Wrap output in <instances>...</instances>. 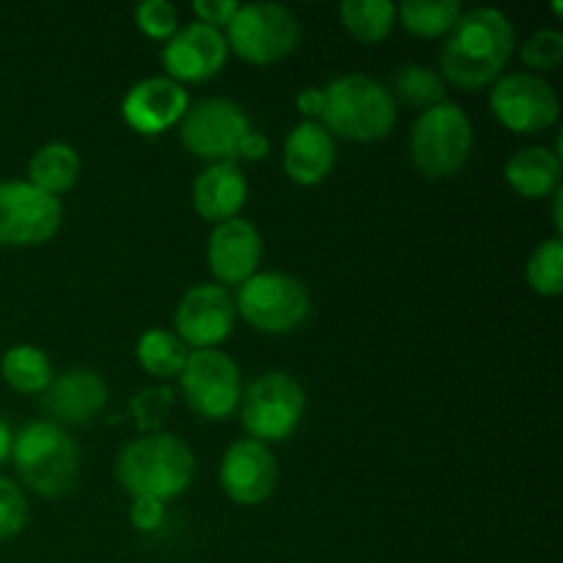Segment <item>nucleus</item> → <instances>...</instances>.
Segmentation results:
<instances>
[{"instance_id": "1", "label": "nucleus", "mask_w": 563, "mask_h": 563, "mask_svg": "<svg viewBox=\"0 0 563 563\" xmlns=\"http://www.w3.org/2000/svg\"><path fill=\"white\" fill-rule=\"evenodd\" d=\"M515 55V25L498 9L462 11L440 49V77L462 91L493 86Z\"/></svg>"}, {"instance_id": "2", "label": "nucleus", "mask_w": 563, "mask_h": 563, "mask_svg": "<svg viewBox=\"0 0 563 563\" xmlns=\"http://www.w3.org/2000/svg\"><path fill=\"white\" fill-rule=\"evenodd\" d=\"M115 482L132 498L170 500L185 493L196 476V454L170 432L141 434L115 456Z\"/></svg>"}, {"instance_id": "3", "label": "nucleus", "mask_w": 563, "mask_h": 563, "mask_svg": "<svg viewBox=\"0 0 563 563\" xmlns=\"http://www.w3.org/2000/svg\"><path fill=\"white\" fill-rule=\"evenodd\" d=\"M324 104L319 124L344 141L374 143L390 135L396 126V99L377 77L355 75L335 77L322 88Z\"/></svg>"}, {"instance_id": "4", "label": "nucleus", "mask_w": 563, "mask_h": 563, "mask_svg": "<svg viewBox=\"0 0 563 563\" xmlns=\"http://www.w3.org/2000/svg\"><path fill=\"white\" fill-rule=\"evenodd\" d=\"M16 476L42 498H64L80 476V449L64 427L33 421L14 434L11 443Z\"/></svg>"}, {"instance_id": "5", "label": "nucleus", "mask_w": 563, "mask_h": 563, "mask_svg": "<svg viewBox=\"0 0 563 563\" xmlns=\"http://www.w3.org/2000/svg\"><path fill=\"white\" fill-rule=\"evenodd\" d=\"M473 152V124L454 102L421 110L410 132V159L423 179H454Z\"/></svg>"}, {"instance_id": "6", "label": "nucleus", "mask_w": 563, "mask_h": 563, "mask_svg": "<svg viewBox=\"0 0 563 563\" xmlns=\"http://www.w3.org/2000/svg\"><path fill=\"white\" fill-rule=\"evenodd\" d=\"M236 317L264 335H286L300 328L311 313L306 284L289 273H256L236 286Z\"/></svg>"}, {"instance_id": "7", "label": "nucleus", "mask_w": 563, "mask_h": 563, "mask_svg": "<svg viewBox=\"0 0 563 563\" xmlns=\"http://www.w3.org/2000/svg\"><path fill=\"white\" fill-rule=\"evenodd\" d=\"M242 427L258 443H284L306 416V390L291 374L264 372L253 379L240 399Z\"/></svg>"}, {"instance_id": "8", "label": "nucleus", "mask_w": 563, "mask_h": 563, "mask_svg": "<svg viewBox=\"0 0 563 563\" xmlns=\"http://www.w3.org/2000/svg\"><path fill=\"white\" fill-rule=\"evenodd\" d=\"M223 36L229 53L234 49L253 66H269L295 53L300 44V22L295 11L280 3H240Z\"/></svg>"}, {"instance_id": "9", "label": "nucleus", "mask_w": 563, "mask_h": 563, "mask_svg": "<svg viewBox=\"0 0 563 563\" xmlns=\"http://www.w3.org/2000/svg\"><path fill=\"white\" fill-rule=\"evenodd\" d=\"M179 388L198 418L225 421L242 399L240 366L220 350H192L179 374Z\"/></svg>"}, {"instance_id": "10", "label": "nucleus", "mask_w": 563, "mask_h": 563, "mask_svg": "<svg viewBox=\"0 0 563 563\" xmlns=\"http://www.w3.org/2000/svg\"><path fill=\"white\" fill-rule=\"evenodd\" d=\"M247 113L236 102L223 97H209L190 104L179 121V141L192 157L207 163L236 159V146L251 132Z\"/></svg>"}, {"instance_id": "11", "label": "nucleus", "mask_w": 563, "mask_h": 563, "mask_svg": "<svg viewBox=\"0 0 563 563\" xmlns=\"http://www.w3.org/2000/svg\"><path fill=\"white\" fill-rule=\"evenodd\" d=\"M489 108L498 124L517 135H537V132L550 130L561 115L555 88L531 71L498 77L489 91Z\"/></svg>"}, {"instance_id": "12", "label": "nucleus", "mask_w": 563, "mask_h": 563, "mask_svg": "<svg viewBox=\"0 0 563 563\" xmlns=\"http://www.w3.org/2000/svg\"><path fill=\"white\" fill-rule=\"evenodd\" d=\"M60 220V198L27 181H0V247L44 245L58 234Z\"/></svg>"}, {"instance_id": "13", "label": "nucleus", "mask_w": 563, "mask_h": 563, "mask_svg": "<svg viewBox=\"0 0 563 563\" xmlns=\"http://www.w3.org/2000/svg\"><path fill=\"white\" fill-rule=\"evenodd\" d=\"M236 324L234 295L220 284H198L181 295L174 313V333L187 350H218Z\"/></svg>"}, {"instance_id": "14", "label": "nucleus", "mask_w": 563, "mask_h": 563, "mask_svg": "<svg viewBox=\"0 0 563 563\" xmlns=\"http://www.w3.org/2000/svg\"><path fill=\"white\" fill-rule=\"evenodd\" d=\"M278 484V462L269 445L258 440H236L220 460V487L236 506H262Z\"/></svg>"}, {"instance_id": "15", "label": "nucleus", "mask_w": 563, "mask_h": 563, "mask_svg": "<svg viewBox=\"0 0 563 563\" xmlns=\"http://www.w3.org/2000/svg\"><path fill=\"white\" fill-rule=\"evenodd\" d=\"M163 66L174 82H203L218 75L229 60V44L218 27L190 22L179 27L163 47Z\"/></svg>"}, {"instance_id": "16", "label": "nucleus", "mask_w": 563, "mask_h": 563, "mask_svg": "<svg viewBox=\"0 0 563 563\" xmlns=\"http://www.w3.org/2000/svg\"><path fill=\"white\" fill-rule=\"evenodd\" d=\"M264 242L256 225L245 218L223 220L212 229L207 240V264L214 284L242 286L258 273Z\"/></svg>"}, {"instance_id": "17", "label": "nucleus", "mask_w": 563, "mask_h": 563, "mask_svg": "<svg viewBox=\"0 0 563 563\" xmlns=\"http://www.w3.org/2000/svg\"><path fill=\"white\" fill-rule=\"evenodd\" d=\"M187 108L190 93L170 77H146L121 99V115L141 135H163L170 126H179Z\"/></svg>"}, {"instance_id": "18", "label": "nucleus", "mask_w": 563, "mask_h": 563, "mask_svg": "<svg viewBox=\"0 0 563 563\" xmlns=\"http://www.w3.org/2000/svg\"><path fill=\"white\" fill-rule=\"evenodd\" d=\"M108 405V383L93 368H69L44 390V412L58 427L91 423Z\"/></svg>"}, {"instance_id": "19", "label": "nucleus", "mask_w": 563, "mask_h": 563, "mask_svg": "<svg viewBox=\"0 0 563 563\" xmlns=\"http://www.w3.org/2000/svg\"><path fill=\"white\" fill-rule=\"evenodd\" d=\"M247 201V179L245 170L234 163H209L192 181V209L198 218L209 223H223V220L240 218V209Z\"/></svg>"}, {"instance_id": "20", "label": "nucleus", "mask_w": 563, "mask_h": 563, "mask_svg": "<svg viewBox=\"0 0 563 563\" xmlns=\"http://www.w3.org/2000/svg\"><path fill=\"white\" fill-rule=\"evenodd\" d=\"M335 165L333 135L319 121H300L291 126L284 143V170L295 185H322Z\"/></svg>"}, {"instance_id": "21", "label": "nucleus", "mask_w": 563, "mask_h": 563, "mask_svg": "<svg viewBox=\"0 0 563 563\" xmlns=\"http://www.w3.org/2000/svg\"><path fill=\"white\" fill-rule=\"evenodd\" d=\"M504 176L511 190L528 201L555 196L561 190V154L548 146H526L511 154Z\"/></svg>"}, {"instance_id": "22", "label": "nucleus", "mask_w": 563, "mask_h": 563, "mask_svg": "<svg viewBox=\"0 0 563 563\" xmlns=\"http://www.w3.org/2000/svg\"><path fill=\"white\" fill-rule=\"evenodd\" d=\"M80 154L69 143H44L27 159V185L58 198L80 181Z\"/></svg>"}, {"instance_id": "23", "label": "nucleus", "mask_w": 563, "mask_h": 563, "mask_svg": "<svg viewBox=\"0 0 563 563\" xmlns=\"http://www.w3.org/2000/svg\"><path fill=\"white\" fill-rule=\"evenodd\" d=\"M0 374H3V383L22 396L44 394L55 377L47 352L33 344L9 346L0 357Z\"/></svg>"}, {"instance_id": "24", "label": "nucleus", "mask_w": 563, "mask_h": 563, "mask_svg": "<svg viewBox=\"0 0 563 563\" xmlns=\"http://www.w3.org/2000/svg\"><path fill=\"white\" fill-rule=\"evenodd\" d=\"M187 350L185 341L174 333V330L165 328H152L137 339L135 357L141 363V368L146 374H152L154 379H170L179 377L181 368H185Z\"/></svg>"}, {"instance_id": "25", "label": "nucleus", "mask_w": 563, "mask_h": 563, "mask_svg": "<svg viewBox=\"0 0 563 563\" xmlns=\"http://www.w3.org/2000/svg\"><path fill=\"white\" fill-rule=\"evenodd\" d=\"M462 16L456 0H405L396 5V22L412 36L438 38L449 36Z\"/></svg>"}, {"instance_id": "26", "label": "nucleus", "mask_w": 563, "mask_h": 563, "mask_svg": "<svg viewBox=\"0 0 563 563\" xmlns=\"http://www.w3.org/2000/svg\"><path fill=\"white\" fill-rule=\"evenodd\" d=\"M339 20L352 38L363 44H379L396 25V5L388 0H344Z\"/></svg>"}, {"instance_id": "27", "label": "nucleus", "mask_w": 563, "mask_h": 563, "mask_svg": "<svg viewBox=\"0 0 563 563\" xmlns=\"http://www.w3.org/2000/svg\"><path fill=\"white\" fill-rule=\"evenodd\" d=\"M390 93H394V99L399 97L405 104L429 110L434 104L445 102V80L440 77V71L429 69V66L405 64L401 69H396Z\"/></svg>"}, {"instance_id": "28", "label": "nucleus", "mask_w": 563, "mask_h": 563, "mask_svg": "<svg viewBox=\"0 0 563 563\" xmlns=\"http://www.w3.org/2000/svg\"><path fill=\"white\" fill-rule=\"evenodd\" d=\"M526 280L539 297H559L563 291V240L559 234L539 242L526 264Z\"/></svg>"}, {"instance_id": "29", "label": "nucleus", "mask_w": 563, "mask_h": 563, "mask_svg": "<svg viewBox=\"0 0 563 563\" xmlns=\"http://www.w3.org/2000/svg\"><path fill=\"white\" fill-rule=\"evenodd\" d=\"M520 58L531 75L542 77L544 71H555L563 64V33L555 27H542L522 42Z\"/></svg>"}, {"instance_id": "30", "label": "nucleus", "mask_w": 563, "mask_h": 563, "mask_svg": "<svg viewBox=\"0 0 563 563\" xmlns=\"http://www.w3.org/2000/svg\"><path fill=\"white\" fill-rule=\"evenodd\" d=\"M135 25L143 36L168 42L179 31V11L168 0H143L135 9Z\"/></svg>"}, {"instance_id": "31", "label": "nucleus", "mask_w": 563, "mask_h": 563, "mask_svg": "<svg viewBox=\"0 0 563 563\" xmlns=\"http://www.w3.org/2000/svg\"><path fill=\"white\" fill-rule=\"evenodd\" d=\"M27 522L25 493L14 482L0 476V542L22 533Z\"/></svg>"}, {"instance_id": "32", "label": "nucleus", "mask_w": 563, "mask_h": 563, "mask_svg": "<svg viewBox=\"0 0 563 563\" xmlns=\"http://www.w3.org/2000/svg\"><path fill=\"white\" fill-rule=\"evenodd\" d=\"M165 410H170V390L154 388V390H141L132 401V412L137 418V427L148 429L146 434L157 432L159 418L165 416Z\"/></svg>"}, {"instance_id": "33", "label": "nucleus", "mask_w": 563, "mask_h": 563, "mask_svg": "<svg viewBox=\"0 0 563 563\" xmlns=\"http://www.w3.org/2000/svg\"><path fill=\"white\" fill-rule=\"evenodd\" d=\"M130 522L141 533L159 531L165 522V504L157 498H132Z\"/></svg>"}, {"instance_id": "34", "label": "nucleus", "mask_w": 563, "mask_h": 563, "mask_svg": "<svg viewBox=\"0 0 563 563\" xmlns=\"http://www.w3.org/2000/svg\"><path fill=\"white\" fill-rule=\"evenodd\" d=\"M236 9H240L236 0H196L192 3V14L198 16V22L209 27H218V31L220 27H229Z\"/></svg>"}, {"instance_id": "35", "label": "nucleus", "mask_w": 563, "mask_h": 563, "mask_svg": "<svg viewBox=\"0 0 563 563\" xmlns=\"http://www.w3.org/2000/svg\"><path fill=\"white\" fill-rule=\"evenodd\" d=\"M269 152H273V143H269V137L258 130L247 132L240 141V146H236V157L247 159V163H262V159L269 157Z\"/></svg>"}, {"instance_id": "36", "label": "nucleus", "mask_w": 563, "mask_h": 563, "mask_svg": "<svg viewBox=\"0 0 563 563\" xmlns=\"http://www.w3.org/2000/svg\"><path fill=\"white\" fill-rule=\"evenodd\" d=\"M322 104H324V91L317 86H308L297 93V110L306 115V121H317L322 115Z\"/></svg>"}, {"instance_id": "37", "label": "nucleus", "mask_w": 563, "mask_h": 563, "mask_svg": "<svg viewBox=\"0 0 563 563\" xmlns=\"http://www.w3.org/2000/svg\"><path fill=\"white\" fill-rule=\"evenodd\" d=\"M11 443H14V434H11L9 423L0 418V465L11 456Z\"/></svg>"}]
</instances>
